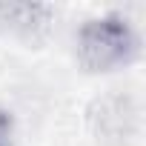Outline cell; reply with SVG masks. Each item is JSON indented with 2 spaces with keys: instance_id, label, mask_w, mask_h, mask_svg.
Listing matches in <instances>:
<instances>
[{
  "instance_id": "cell-3",
  "label": "cell",
  "mask_w": 146,
  "mask_h": 146,
  "mask_svg": "<svg viewBox=\"0 0 146 146\" xmlns=\"http://www.w3.org/2000/svg\"><path fill=\"white\" fill-rule=\"evenodd\" d=\"M0 146H12V117L0 112Z\"/></svg>"
},
{
  "instance_id": "cell-2",
  "label": "cell",
  "mask_w": 146,
  "mask_h": 146,
  "mask_svg": "<svg viewBox=\"0 0 146 146\" xmlns=\"http://www.w3.org/2000/svg\"><path fill=\"white\" fill-rule=\"evenodd\" d=\"M52 20V6L46 3H0V23L23 37H37Z\"/></svg>"
},
{
  "instance_id": "cell-1",
  "label": "cell",
  "mask_w": 146,
  "mask_h": 146,
  "mask_svg": "<svg viewBox=\"0 0 146 146\" xmlns=\"http://www.w3.org/2000/svg\"><path fill=\"white\" fill-rule=\"evenodd\" d=\"M78 60L89 72H115L137 57V35L120 15H100L86 20L75 35Z\"/></svg>"
}]
</instances>
